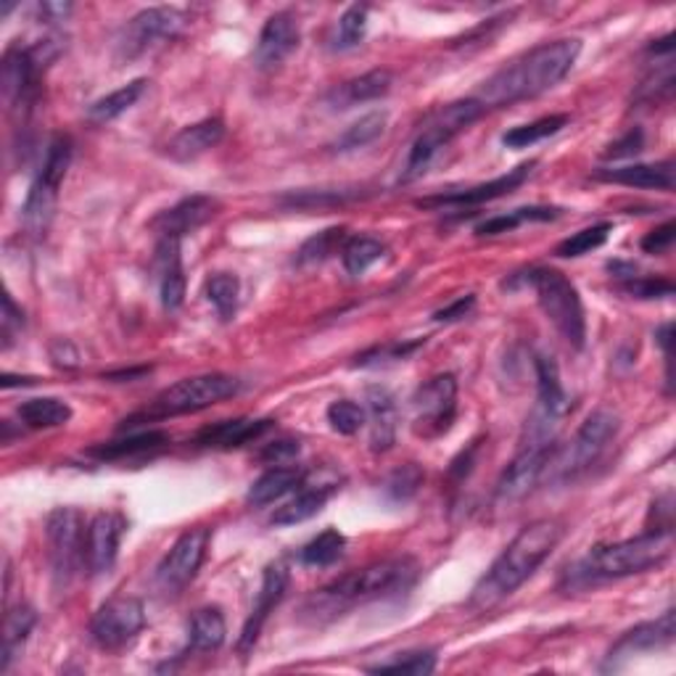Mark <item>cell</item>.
<instances>
[{
    "label": "cell",
    "mask_w": 676,
    "mask_h": 676,
    "mask_svg": "<svg viewBox=\"0 0 676 676\" xmlns=\"http://www.w3.org/2000/svg\"><path fill=\"white\" fill-rule=\"evenodd\" d=\"M415 574H418V565L409 557H394V561L365 565V568L352 571V574L336 578L334 584L315 592L304 606V613H309L315 621L336 619L357 602L379 600L388 592L407 587Z\"/></svg>",
    "instance_id": "3"
},
{
    "label": "cell",
    "mask_w": 676,
    "mask_h": 676,
    "mask_svg": "<svg viewBox=\"0 0 676 676\" xmlns=\"http://www.w3.org/2000/svg\"><path fill=\"white\" fill-rule=\"evenodd\" d=\"M481 114H484V106H481L476 99L454 101L437 109V112L428 116L420 135L413 143V148H409L405 180L420 178V174L431 167V161L437 159L441 148H444L454 135H460L463 129L471 127Z\"/></svg>",
    "instance_id": "7"
},
{
    "label": "cell",
    "mask_w": 676,
    "mask_h": 676,
    "mask_svg": "<svg viewBox=\"0 0 676 676\" xmlns=\"http://www.w3.org/2000/svg\"><path fill=\"white\" fill-rule=\"evenodd\" d=\"M623 291L636 298H666L674 296V283L666 278H629V283H623Z\"/></svg>",
    "instance_id": "48"
},
{
    "label": "cell",
    "mask_w": 676,
    "mask_h": 676,
    "mask_svg": "<svg viewBox=\"0 0 676 676\" xmlns=\"http://www.w3.org/2000/svg\"><path fill=\"white\" fill-rule=\"evenodd\" d=\"M225 138L223 120H201L196 125H188L167 143V156L174 161H193L206 151H212Z\"/></svg>",
    "instance_id": "24"
},
{
    "label": "cell",
    "mask_w": 676,
    "mask_h": 676,
    "mask_svg": "<svg viewBox=\"0 0 676 676\" xmlns=\"http://www.w3.org/2000/svg\"><path fill=\"white\" fill-rule=\"evenodd\" d=\"M338 489L336 481H312L309 476L302 478L294 499H289L283 507H278L275 516L270 518L272 526H296L315 518L323 510L330 494Z\"/></svg>",
    "instance_id": "22"
},
{
    "label": "cell",
    "mask_w": 676,
    "mask_h": 676,
    "mask_svg": "<svg viewBox=\"0 0 676 676\" xmlns=\"http://www.w3.org/2000/svg\"><path fill=\"white\" fill-rule=\"evenodd\" d=\"M526 281L534 289L539 307L548 315V320L555 325L557 334L574 349H582L584 338H587V317H584V304L576 285L563 272L550 268L531 270Z\"/></svg>",
    "instance_id": "5"
},
{
    "label": "cell",
    "mask_w": 676,
    "mask_h": 676,
    "mask_svg": "<svg viewBox=\"0 0 676 676\" xmlns=\"http://www.w3.org/2000/svg\"><path fill=\"white\" fill-rule=\"evenodd\" d=\"M595 178L602 180V183L645 188V191H674V161L632 165L621 169H600V172H595Z\"/></svg>",
    "instance_id": "25"
},
{
    "label": "cell",
    "mask_w": 676,
    "mask_h": 676,
    "mask_svg": "<svg viewBox=\"0 0 676 676\" xmlns=\"http://www.w3.org/2000/svg\"><path fill=\"white\" fill-rule=\"evenodd\" d=\"M125 534V518L120 512H99L84 529L82 563L93 576L109 574L120 555V542Z\"/></svg>",
    "instance_id": "16"
},
{
    "label": "cell",
    "mask_w": 676,
    "mask_h": 676,
    "mask_svg": "<svg viewBox=\"0 0 676 676\" xmlns=\"http://www.w3.org/2000/svg\"><path fill=\"white\" fill-rule=\"evenodd\" d=\"M146 80H133L127 82L125 88L114 90V93L103 95L93 103V106L88 109V120L95 122V125H106V122L116 120V116H122L127 112V109H133L135 103L140 101V95L146 93Z\"/></svg>",
    "instance_id": "33"
},
{
    "label": "cell",
    "mask_w": 676,
    "mask_h": 676,
    "mask_svg": "<svg viewBox=\"0 0 676 676\" xmlns=\"http://www.w3.org/2000/svg\"><path fill=\"white\" fill-rule=\"evenodd\" d=\"M37 64L32 61L30 50L22 45H11L0 64V93H3L5 109L11 114H27L37 95Z\"/></svg>",
    "instance_id": "14"
},
{
    "label": "cell",
    "mask_w": 676,
    "mask_h": 676,
    "mask_svg": "<svg viewBox=\"0 0 676 676\" xmlns=\"http://www.w3.org/2000/svg\"><path fill=\"white\" fill-rule=\"evenodd\" d=\"M219 201L212 196H188L172 206V210L161 212L154 219L151 227L159 233V238H183L188 233L199 230L201 225L210 223L217 217Z\"/></svg>",
    "instance_id": "20"
},
{
    "label": "cell",
    "mask_w": 676,
    "mask_h": 676,
    "mask_svg": "<svg viewBox=\"0 0 676 676\" xmlns=\"http://www.w3.org/2000/svg\"><path fill=\"white\" fill-rule=\"evenodd\" d=\"M35 610L30 606H19L11 608L9 613H5L3 621V655H0V668L3 672H9V666L14 663V658L19 653H22L24 645H27L32 629H35Z\"/></svg>",
    "instance_id": "30"
},
{
    "label": "cell",
    "mask_w": 676,
    "mask_h": 676,
    "mask_svg": "<svg viewBox=\"0 0 676 676\" xmlns=\"http://www.w3.org/2000/svg\"><path fill=\"white\" fill-rule=\"evenodd\" d=\"M420 484H422V471L415 463H407L396 467L392 476H388L386 494L394 499V503H405V499H409L420 489Z\"/></svg>",
    "instance_id": "46"
},
{
    "label": "cell",
    "mask_w": 676,
    "mask_h": 676,
    "mask_svg": "<svg viewBox=\"0 0 676 676\" xmlns=\"http://www.w3.org/2000/svg\"><path fill=\"white\" fill-rule=\"evenodd\" d=\"M298 41H302V30L294 14L289 11H278L264 22L262 32H259L257 50H254V61L259 69H272L283 64L285 58L296 50Z\"/></svg>",
    "instance_id": "19"
},
{
    "label": "cell",
    "mask_w": 676,
    "mask_h": 676,
    "mask_svg": "<svg viewBox=\"0 0 676 676\" xmlns=\"http://www.w3.org/2000/svg\"><path fill=\"white\" fill-rule=\"evenodd\" d=\"M206 298L212 302V307L217 309V315L223 320H230L238 309V294H240V283L236 275L230 272H217L206 281Z\"/></svg>",
    "instance_id": "41"
},
{
    "label": "cell",
    "mask_w": 676,
    "mask_h": 676,
    "mask_svg": "<svg viewBox=\"0 0 676 676\" xmlns=\"http://www.w3.org/2000/svg\"><path fill=\"white\" fill-rule=\"evenodd\" d=\"M343 548H347V539H343L341 531L328 529L323 534H317L312 542H307L298 552L304 565H315V568H323V565H334L338 557L343 555Z\"/></svg>",
    "instance_id": "40"
},
{
    "label": "cell",
    "mask_w": 676,
    "mask_h": 676,
    "mask_svg": "<svg viewBox=\"0 0 676 676\" xmlns=\"http://www.w3.org/2000/svg\"><path fill=\"white\" fill-rule=\"evenodd\" d=\"M354 199V193H347V191H304V193H294V196L283 199L285 206H296V210H320V206H334V204H341V201H349Z\"/></svg>",
    "instance_id": "47"
},
{
    "label": "cell",
    "mask_w": 676,
    "mask_h": 676,
    "mask_svg": "<svg viewBox=\"0 0 676 676\" xmlns=\"http://www.w3.org/2000/svg\"><path fill=\"white\" fill-rule=\"evenodd\" d=\"M328 422L334 431L343 433V437H352L368 422V413L365 407L357 405L352 399H338L328 407Z\"/></svg>",
    "instance_id": "44"
},
{
    "label": "cell",
    "mask_w": 676,
    "mask_h": 676,
    "mask_svg": "<svg viewBox=\"0 0 676 676\" xmlns=\"http://www.w3.org/2000/svg\"><path fill=\"white\" fill-rule=\"evenodd\" d=\"M563 539V523L555 518L529 523L518 531V537L503 550V555L492 563L489 574L476 584L471 595V608L489 610L510 597L534 571L552 555Z\"/></svg>",
    "instance_id": "2"
},
{
    "label": "cell",
    "mask_w": 676,
    "mask_h": 676,
    "mask_svg": "<svg viewBox=\"0 0 676 676\" xmlns=\"http://www.w3.org/2000/svg\"><path fill=\"white\" fill-rule=\"evenodd\" d=\"M565 125H568V114H550V116H542V120L531 122V125L512 127L510 133L503 135V143L507 148H529L539 140L550 138V135L561 133Z\"/></svg>",
    "instance_id": "37"
},
{
    "label": "cell",
    "mask_w": 676,
    "mask_h": 676,
    "mask_svg": "<svg viewBox=\"0 0 676 676\" xmlns=\"http://www.w3.org/2000/svg\"><path fill=\"white\" fill-rule=\"evenodd\" d=\"M552 447L555 441L548 444H537V441H523L521 452L512 458V463L505 467L503 476L497 481V499L499 503L510 505L523 499L542 478V473L548 471L552 460Z\"/></svg>",
    "instance_id": "13"
},
{
    "label": "cell",
    "mask_w": 676,
    "mask_h": 676,
    "mask_svg": "<svg viewBox=\"0 0 676 676\" xmlns=\"http://www.w3.org/2000/svg\"><path fill=\"white\" fill-rule=\"evenodd\" d=\"M304 473L298 467H270L249 486V494H246V503L251 507H264L275 499L285 497L289 492H294L298 484H302Z\"/></svg>",
    "instance_id": "29"
},
{
    "label": "cell",
    "mask_w": 676,
    "mask_h": 676,
    "mask_svg": "<svg viewBox=\"0 0 676 676\" xmlns=\"http://www.w3.org/2000/svg\"><path fill=\"white\" fill-rule=\"evenodd\" d=\"M674 233H676L674 223L655 227V230H650L647 236L642 238V244H640L642 251H645V254H666L674 246Z\"/></svg>",
    "instance_id": "51"
},
{
    "label": "cell",
    "mask_w": 676,
    "mask_h": 676,
    "mask_svg": "<svg viewBox=\"0 0 676 676\" xmlns=\"http://www.w3.org/2000/svg\"><path fill=\"white\" fill-rule=\"evenodd\" d=\"M285 589H289V568H285V563H270L268 568H264L257 602H254L249 619L244 623V632H240L238 653L246 655L254 645H257L264 621L270 619L272 610H275L278 602L283 600Z\"/></svg>",
    "instance_id": "18"
},
{
    "label": "cell",
    "mask_w": 676,
    "mask_h": 676,
    "mask_svg": "<svg viewBox=\"0 0 676 676\" xmlns=\"http://www.w3.org/2000/svg\"><path fill=\"white\" fill-rule=\"evenodd\" d=\"M45 537L50 548V565L58 582L67 584L77 565L82 563L84 521L75 507H56L45 521Z\"/></svg>",
    "instance_id": "10"
},
{
    "label": "cell",
    "mask_w": 676,
    "mask_h": 676,
    "mask_svg": "<svg viewBox=\"0 0 676 676\" xmlns=\"http://www.w3.org/2000/svg\"><path fill=\"white\" fill-rule=\"evenodd\" d=\"M473 307H476V296L467 294L463 298H458V302L441 307L439 312H433V320H437V323H458V320H463V317L471 315Z\"/></svg>",
    "instance_id": "52"
},
{
    "label": "cell",
    "mask_w": 676,
    "mask_h": 676,
    "mask_svg": "<svg viewBox=\"0 0 676 676\" xmlns=\"http://www.w3.org/2000/svg\"><path fill=\"white\" fill-rule=\"evenodd\" d=\"M394 75L388 69H370L365 75L354 77V80L338 84V88L330 93V103L334 109H352L357 103H370L379 101L383 95L392 90Z\"/></svg>",
    "instance_id": "26"
},
{
    "label": "cell",
    "mask_w": 676,
    "mask_h": 676,
    "mask_svg": "<svg viewBox=\"0 0 676 676\" xmlns=\"http://www.w3.org/2000/svg\"><path fill=\"white\" fill-rule=\"evenodd\" d=\"M672 336H674V325L672 323H666V325H663V328H658V334H655V338H658V341H661L663 352H666V360L668 362H672Z\"/></svg>",
    "instance_id": "55"
},
{
    "label": "cell",
    "mask_w": 676,
    "mask_h": 676,
    "mask_svg": "<svg viewBox=\"0 0 676 676\" xmlns=\"http://www.w3.org/2000/svg\"><path fill=\"white\" fill-rule=\"evenodd\" d=\"M169 441L165 431H148V433H135V437L109 441V444H99L90 450V454L101 460H122V458H135V454H146L151 450H159Z\"/></svg>",
    "instance_id": "35"
},
{
    "label": "cell",
    "mask_w": 676,
    "mask_h": 676,
    "mask_svg": "<svg viewBox=\"0 0 676 676\" xmlns=\"http://www.w3.org/2000/svg\"><path fill=\"white\" fill-rule=\"evenodd\" d=\"M645 148V133L640 127L629 129L621 140H616L613 146L606 151V159H627V156L640 154Z\"/></svg>",
    "instance_id": "50"
},
{
    "label": "cell",
    "mask_w": 676,
    "mask_h": 676,
    "mask_svg": "<svg viewBox=\"0 0 676 676\" xmlns=\"http://www.w3.org/2000/svg\"><path fill=\"white\" fill-rule=\"evenodd\" d=\"M368 30V5H352V9L343 11V16L338 19V32H336V45L338 48H354L362 43Z\"/></svg>",
    "instance_id": "45"
},
{
    "label": "cell",
    "mask_w": 676,
    "mask_h": 676,
    "mask_svg": "<svg viewBox=\"0 0 676 676\" xmlns=\"http://www.w3.org/2000/svg\"><path fill=\"white\" fill-rule=\"evenodd\" d=\"M343 244H347V230H343V227H328V230L317 233V236L304 240L302 249H298L296 254L298 268L325 262V259L334 257L336 251H341Z\"/></svg>",
    "instance_id": "39"
},
{
    "label": "cell",
    "mask_w": 676,
    "mask_h": 676,
    "mask_svg": "<svg viewBox=\"0 0 676 676\" xmlns=\"http://www.w3.org/2000/svg\"><path fill=\"white\" fill-rule=\"evenodd\" d=\"M534 167H537V161H526V165L510 169L507 174H499V178L489 180V183H481V185L465 188V191H454V193H439V196H431V199H420L418 206H422V210H441V206L486 204V201L507 196V193L516 191L518 185H523Z\"/></svg>",
    "instance_id": "17"
},
{
    "label": "cell",
    "mask_w": 676,
    "mask_h": 676,
    "mask_svg": "<svg viewBox=\"0 0 676 676\" xmlns=\"http://www.w3.org/2000/svg\"><path fill=\"white\" fill-rule=\"evenodd\" d=\"M240 383L233 375L223 373H206V375H193V379L178 381L172 386L165 388L161 394H156V399L148 405L143 413L133 415L125 420V426H135L138 420H156V418H174V415L185 413H199L217 402L227 399V396L238 394Z\"/></svg>",
    "instance_id": "6"
},
{
    "label": "cell",
    "mask_w": 676,
    "mask_h": 676,
    "mask_svg": "<svg viewBox=\"0 0 676 676\" xmlns=\"http://www.w3.org/2000/svg\"><path fill=\"white\" fill-rule=\"evenodd\" d=\"M188 16L185 11L159 5V9H146L135 14L122 30L120 37V54L122 58H135L148 54V50L159 48V45L172 43L180 32L185 30Z\"/></svg>",
    "instance_id": "9"
},
{
    "label": "cell",
    "mask_w": 676,
    "mask_h": 676,
    "mask_svg": "<svg viewBox=\"0 0 676 676\" xmlns=\"http://www.w3.org/2000/svg\"><path fill=\"white\" fill-rule=\"evenodd\" d=\"M383 254H386V246H383L381 240H375L370 236H357V238H347V244H343L341 262L349 275H362V272L379 262Z\"/></svg>",
    "instance_id": "38"
},
{
    "label": "cell",
    "mask_w": 676,
    "mask_h": 676,
    "mask_svg": "<svg viewBox=\"0 0 676 676\" xmlns=\"http://www.w3.org/2000/svg\"><path fill=\"white\" fill-rule=\"evenodd\" d=\"M298 450V441L294 439H281V441H272V444L264 447L262 452V460L264 463H285V460H294Z\"/></svg>",
    "instance_id": "53"
},
{
    "label": "cell",
    "mask_w": 676,
    "mask_h": 676,
    "mask_svg": "<svg viewBox=\"0 0 676 676\" xmlns=\"http://www.w3.org/2000/svg\"><path fill=\"white\" fill-rule=\"evenodd\" d=\"M437 668V655L428 653V650H415V653H402L399 658L379 663V666H370V674H413L422 676L431 674Z\"/></svg>",
    "instance_id": "43"
},
{
    "label": "cell",
    "mask_w": 676,
    "mask_h": 676,
    "mask_svg": "<svg viewBox=\"0 0 676 676\" xmlns=\"http://www.w3.org/2000/svg\"><path fill=\"white\" fill-rule=\"evenodd\" d=\"M37 14H41L45 22H64L71 14V3H41L37 5Z\"/></svg>",
    "instance_id": "54"
},
{
    "label": "cell",
    "mask_w": 676,
    "mask_h": 676,
    "mask_svg": "<svg viewBox=\"0 0 676 676\" xmlns=\"http://www.w3.org/2000/svg\"><path fill=\"white\" fill-rule=\"evenodd\" d=\"M578 54H582V41L576 37L537 45L529 54L494 71L489 80L481 84L476 101L486 112V109L512 106L518 101L534 99L544 90L555 88L574 69Z\"/></svg>",
    "instance_id": "1"
},
{
    "label": "cell",
    "mask_w": 676,
    "mask_h": 676,
    "mask_svg": "<svg viewBox=\"0 0 676 676\" xmlns=\"http://www.w3.org/2000/svg\"><path fill=\"white\" fill-rule=\"evenodd\" d=\"M227 627L219 608H201L188 623V647L196 653H212L225 642Z\"/></svg>",
    "instance_id": "31"
},
{
    "label": "cell",
    "mask_w": 676,
    "mask_h": 676,
    "mask_svg": "<svg viewBox=\"0 0 676 676\" xmlns=\"http://www.w3.org/2000/svg\"><path fill=\"white\" fill-rule=\"evenodd\" d=\"M610 233H613V225H610V223L584 227V230H578L571 238H565L563 244L555 249V254H557V257H563V259L584 257V254L600 249V246L610 238Z\"/></svg>",
    "instance_id": "42"
},
{
    "label": "cell",
    "mask_w": 676,
    "mask_h": 676,
    "mask_svg": "<svg viewBox=\"0 0 676 676\" xmlns=\"http://www.w3.org/2000/svg\"><path fill=\"white\" fill-rule=\"evenodd\" d=\"M143 627H146V608L138 597H112L95 610L90 621V636L95 645L116 650L133 642Z\"/></svg>",
    "instance_id": "11"
},
{
    "label": "cell",
    "mask_w": 676,
    "mask_h": 676,
    "mask_svg": "<svg viewBox=\"0 0 676 676\" xmlns=\"http://www.w3.org/2000/svg\"><path fill=\"white\" fill-rule=\"evenodd\" d=\"M368 409H370V422H373L370 444H373L375 452L388 450V447L394 444V433H396L394 396L381 386L368 388Z\"/></svg>",
    "instance_id": "28"
},
{
    "label": "cell",
    "mask_w": 676,
    "mask_h": 676,
    "mask_svg": "<svg viewBox=\"0 0 676 676\" xmlns=\"http://www.w3.org/2000/svg\"><path fill=\"white\" fill-rule=\"evenodd\" d=\"M619 415L613 409L600 407L595 413L587 415V420L582 422V428L576 431L574 441L568 444L561 458H557V476L561 478H576L578 473L589 471L592 465L600 460V454L606 452V447L616 439L619 433Z\"/></svg>",
    "instance_id": "8"
},
{
    "label": "cell",
    "mask_w": 676,
    "mask_h": 676,
    "mask_svg": "<svg viewBox=\"0 0 676 676\" xmlns=\"http://www.w3.org/2000/svg\"><path fill=\"white\" fill-rule=\"evenodd\" d=\"M19 420L24 422L27 428H58L67 426L71 420V407L64 399H56V396H37V399L24 402L19 407Z\"/></svg>",
    "instance_id": "32"
},
{
    "label": "cell",
    "mask_w": 676,
    "mask_h": 676,
    "mask_svg": "<svg viewBox=\"0 0 676 676\" xmlns=\"http://www.w3.org/2000/svg\"><path fill=\"white\" fill-rule=\"evenodd\" d=\"M24 328V312L16 307L11 294L3 296V317H0V336H3V347H11L16 334Z\"/></svg>",
    "instance_id": "49"
},
{
    "label": "cell",
    "mask_w": 676,
    "mask_h": 676,
    "mask_svg": "<svg viewBox=\"0 0 676 676\" xmlns=\"http://www.w3.org/2000/svg\"><path fill=\"white\" fill-rule=\"evenodd\" d=\"M557 214H561V210H552V206H523V210L497 214V217H489L486 223H481L476 227V236H499V233L516 230V227L523 223H548V219H555Z\"/></svg>",
    "instance_id": "36"
},
{
    "label": "cell",
    "mask_w": 676,
    "mask_h": 676,
    "mask_svg": "<svg viewBox=\"0 0 676 676\" xmlns=\"http://www.w3.org/2000/svg\"><path fill=\"white\" fill-rule=\"evenodd\" d=\"M676 634V616L674 610H666L661 619L636 623L634 629L623 632L608 653V663L632 658L636 653H647V650H661L672 645Z\"/></svg>",
    "instance_id": "21"
},
{
    "label": "cell",
    "mask_w": 676,
    "mask_h": 676,
    "mask_svg": "<svg viewBox=\"0 0 676 676\" xmlns=\"http://www.w3.org/2000/svg\"><path fill=\"white\" fill-rule=\"evenodd\" d=\"M454 407H458V381L450 373L433 375L413 396L415 422H418V428L422 426V433H428V437L450 428Z\"/></svg>",
    "instance_id": "15"
},
{
    "label": "cell",
    "mask_w": 676,
    "mask_h": 676,
    "mask_svg": "<svg viewBox=\"0 0 676 676\" xmlns=\"http://www.w3.org/2000/svg\"><path fill=\"white\" fill-rule=\"evenodd\" d=\"M674 550L672 529H650L634 539H623L616 544H600L571 571L574 584H595L608 578H627L634 574H645L650 568H658L668 561Z\"/></svg>",
    "instance_id": "4"
},
{
    "label": "cell",
    "mask_w": 676,
    "mask_h": 676,
    "mask_svg": "<svg viewBox=\"0 0 676 676\" xmlns=\"http://www.w3.org/2000/svg\"><path fill=\"white\" fill-rule=\"evenodd\" d=\"M212 531L206 526H196V529H188L178 542L172 544V550L167 552L165 561L156 568V582L159 587L174 595V592L185 589L199 574L201 563H204L206 550H210Z\"/></svg>",
    "instance_id": "12"
},
{
    "label": "cell",
    "mask_w": 676,
    "mask_h": 676,
    "mask_svg": "<svg viewBox=\"0 0 676 676\" xmlns=\"http://www.w3.org/2000/svg\"><path fill=\"white\" fill-rule=\"evenodd\" d=\"M270 418L254 420V418H233V420H219L212 426L201 428L196 444L210 447V450H233V447H244L249 441L264 437L272 428Z\"/></svg>",
    "instance_id": "23"
},
{
    "label": "cell",
    "mask_w": 676,
    "mask_h": 676,
    "mask_svg": "<svg viewBox=\"0 0 676 676\" xmlns=\"http://www.w3.org/2000/svg\"><path fill=\"white\" fill-rule=\"evenodd\" d=\"M159 262H161V304H165L167 309H178L185 298V272H183V259H180L178 238H161Z\"/></svg>",
    "instance_id": "27"
},
{
    "label": "cell",
    "mask_w": 676,
    "mask_h": 676,
    "mask_svg": "<svg viewBox=\"0 0 676 676\" xmlns=\"http://www.w3.org/2000/svg\"><path fill=\"white\" fill-rule=\"evenodd\" d=\"M386 122H388L386 112H373V114L360 116L354 125H349L341 135H338L334 143V151L347 154V151H357V148L370 146V143H375L381 138L383 129H386Z\"/></svg>",
    "instance_id": "34"
}]
</instances>
